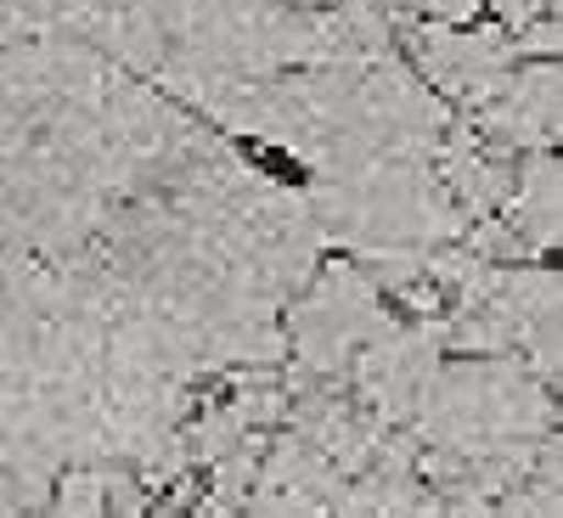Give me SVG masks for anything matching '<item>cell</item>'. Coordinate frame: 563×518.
<instances>
[{
	"mask_svg": "<svg viewBox=\"0 0 563 518\" xmlns=\"http://www.w3.org/2000/svg\"><path fill=\"white\" fill-rule=\"evenodd\" d=\"M440 350H445V333L440 327H389L384 339H372L361 355H355V395L361 406L378 417V422H406L429 389V378L440 372Z\"/></svg>",
	"mask_w": 563,
	"mask_h": 518,
	"instance_id": "cell-2",
	"label": "cell"
},
{
	"mask_svg": "<svg viewBox=\"0 0 563 518\" xmlns=\"http://www.w3.org/2000/svg\"><path fill=\"white\" fill-rule=\"evenodd\" d=\"M411 52L440 90H451L456 102H474V108H485L507 85L512 63H519V45L501 29L456 34V29H440V23H422V29H411Z\"/></svg>",
	"mask_w": 563,
	"mask_h": 518,
	"instance_id": "cell-3",
	"label": "cell"
},
{
	"mask_svg": "<svg viewBox=\"0 0 563 518\" xmlns=\"http://www.w3.org/2000/svg\"><path fill=\"white\" fill-rule=\"evenodd\" d=\"M501 225L512 231V243H519L525 254H552L558 249V158L552 153H530L519 164Z\"/></svg>",
	"mask_w": 563,
	"mask_h": 518,
	"instance_id": "cell-5",
	"label": "cell"
},
{
	"mask_svg": "<svg viewBox=\"0 0 563 518\" xmlns=\"http://www.w3.org/2000/svg\"><path fill=\"white\" fill-rule=\"evenodd\" d=\"M52 518H141V485L130 474H108V467H74L57 485Z\"/></svg>",
	"mask_w": 563,
	"mask_h": 518,
	"instance_id": "cell-6",
	"label": "cell"
},
{
	"mask_svg": "<svg viewBox=\"0 0 563 518\" xmlns=\"http://www.w3.org/2000/svg\"><path fill=\"white\" fill-rule=\"evenodd\" d=\"M389 310L384 294L372 288V276L350 260L321 265L305 299L294 305V355L316 378H339L355 366V355L389 333Z\"/></svg>",
	"mask_w": 563,
	"mask_h": 518,
	"instance_id": "cell-1",
	"label": "cell"
},
{
	"mask_svg": "<svg viewBox=\"0 0 563 518\" xmlns=\"http://www.w3.org/2000/svg\"><path fill=\"white\" fill-rule=\"evenodd\" d=\"M479 130L501 147H552L558 141V63L519 68L507 85L479 108Z\"/></svg>",
	"mask_w": 563,
	"mask_h": 518,
	"instance_id": "cell-4",
	"label": "cell"
},
{
	"mask_svg": "<svg viewBox=\"0 0 563 518\" xmlns=\"http://www.w3.org/2000/svg\"><path fill=\"white\" fill-rule=\"evenodd\" d=\"M496 18L507 40H525L541 23H558V0H496Z\"/></svg>",
	"mask_w": 563,
	"mask_h": 518,
	"instance_id": "cell-7",
	"label": "cell"
}]
</instances>
